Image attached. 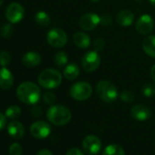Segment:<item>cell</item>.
I'll return each instance as SVG.
<instances>
[{
    "label": "cell",
    "mask_w": 155,
    "mask_h": 155,
    "mask_svg": "<svg viewBox=\"0 0 155 155\" xmlns=\"http://www.w3.org/2000/svg\"><path fill=\"white\" fill-rule=\"evenodd\" d=\"M100 24V16L95 13H86L79 20V25L84 31H92Z\"/></svg>",
    "instance_id": "7c38bea8"
},
{
    "label": "cell",
    "mask_w": 155,
    "mask_h": 155,
    "mask_svg": "<svg viewBox=\"0 0 155 155\" xmlns=\"http://www.w3.org/2000/svg\"><path fill=\"white\" fill-rule=\"evenodd\" d=\"M143 49L147 55L155 58V35H149L143 39Z\"/></svg>",
    "instance_id": "ffe728a7"
},
{
    "label": "cell",
    "mask_w": 155,
    "mask_h": 155,
    "mask_svg": "<svg viewBox=\"0 0 155 155\" xmlns=\"http://www.w3.org/2000/svg\"><path fill=\"white\" fill-rule=\"evenodd\" d=\"M112 23V17L111 15L109 14H104L100 16V24L101 25H104V26H108L110 25H111Z\"/></svg>",
    "instance_id": "1f68e13d"
},
{
    "label": "cell",
    "mask_w": 155,
    "mask_h": 155,
    "mask_svg": "<svg viewBox=\"0 0 155 155\" xmlns=\"http://www.w3.org/2000/svg\"><path fill=\"white\" fill-rule=\"evenodd\" d=\"M13 33H14V28L12 27L11 25H8V24L2 25L0 29V35L4 38H9L13 35Z\"/></svg>",
    "instance_id": "4316f807"
},
{
    "label": "cell",
    "mask_w": 155,
    "mask_h": 155,
    "mask_svg": "<svg viewBox=\"0 0 155 155\" xmlns=\"http://www.w3.org/2000/svg\"><path fill=\"white\" fill-rule=\"evenodd\" d=\"M96 93L101 101L108 104L113 103L119 96L117 87L108 80H100L98 82L96 85Z\"/></svg>",
    "instance_id": "277c9868"
},
{
    "label": "cell",
    "mask_w": 155,
    "mask_h": 155,
    "mask_svg": "<svg viewBox=\"0 0 155 155\" xmlns=\"http://www.w3.org/2000/svg\"><path fill=\"white\" fill-rule=\"evenodd\" d=\"M90 2H92V3H98V2H100V0H90Z\"/></svg>",
    "instance_id": "f35d334b"
},
{
    "label": "cell",
    "mask_w": 155,
    "mask_h": 155,
    "mask_svg": "<svg viewBox=\"0 0 155 155\" xmlns=\"http://www.w3.org/2000/svg\"><path fill=\"white\" fill-rule=\"evenodd\" d=\"M6 125V116L0 112V131H2Z\"/></svg>",
    "instance_id": "e575fe53"
},
{
    "label": "cell",
    "mask_w": 155,
    "mask_h": 155,
    "mask_svg": "<svg viewBox=\"0 0 155 155\" xmlns=\"http://www.w3.org/2000/svg\"><path fill=\"white\" fill-rule=\"evenodd\" d=\"M42 57L40 54L35 51H29L26 53L22 57V64L28 68H34L40 64Z\"/></svg>",
    "instance_id": "5bb4252c"
},
{
    "label": "cell",
    "mask_w": 155,
    "mask_h": 155,
    "mask_svg": "<svg viewBox=\"0 0 155 155\" xmlns=\"http://www.w3.org/2000/svg\"><path fill=\"white\" fill-rule=\"evenodd\" d=\"M51 126L45 121H37L30 126V134L36 139H45L51 134Z\"/></svg>",
    "instance_id": "30bf717a"
},
{
    "label": "cell",
    "mask_w": 155,
    "mask_h": 155,
    "mask_svg": "<svg viewBox=\"0 0 155 155\" xmlns=\"http://www.w3.org/2000/svg\"><path fill=\"white\" fill-rule=\"evenodd\" d=\"M56 99H57L56 95L50 91H48L43 94V101L45 104H47L48 105H53L56 102Z\"/></svg>",
    "instance_id": "f1b7e54d"
},
{
    "label": "cell",
    "mask_w": 155,
    "mask_h": 155,
    "mask_svg": "<svg viewBox=\"0 0 155 155\" xmlns=\"http://www.w3.org/2000/svg\"><path fill=\"white\" fill-rule=\"evenodd\" d=\"M22 153H23V149L19 143H12L10 145L9 155H22Z\"/></svg>",
    "instance_id": "4dcf8cb0"
},
{
    "label": "cell",
    "mask_w": 155,
    "mask_h": 155,
    "mask_svg": "<svg viewBox=\"0 0 155 155\" xmlns=\"http://www.w3.org/2000/svg\"><path fill=\"white\" fill-rule=\"evenodd\" d=\"M38 84L45 89H55L61 84L62 74L54 68H48L42 71L37 77Z\"/></svg>",
    "instance_id": "3957f363"
},
{
    "label": "cell",
    "mask_w": 155,
    "mask_h": 155,
    "mask_svg": "<svg viewBox=\"0 0 155 155\" xmlns=\"http://www.w3.org/2000/svg\"><path fill=\"white\" fill-rule=\"evenodd\" d=\"M11 62V56L8 52L1 51L0 52V65L2 67H6Z\"/></svg>",
    "instance_id": "83f0119b"
},
{
    "label": "cell",
    "mask_w": 155,
    "mask_h": 155,
    "mask_svg": "<svg viewBox=\"0 0 155 155\" xmlns=\"http://www.w3.org/2000/svg\"><path fill=\"white\" fill-rule=\"evenodd\" d=\"M47 41L49 45L55 48H61L66 45L68 42L67 33L58 27L50 29L47 34Z\"/></svg>",
    "instance_id": "8992f818"
},
{
    "label": "cell",
    "mask_w": 155,
    "mask_h": 155,
    "mask_svg": "<svg viewBox=\"0 0 155 155\" xmlns=\"http://www.w3.org/2000/svg\"><path fill=\"white\" fill-rule=\"evenodd\" d=\"M134 18L135 15L132 11L129 9H123L118 13L116 16V21L120 25L127 27L132 25V23L134 22Z\"/></svg>",
    "instance_id": "e0dca14e"
},
{
    "label": "cell",
    "mask_w": 155,
    "mask_h": 155,
    "mask_svg": "<svg viewBox=\"0 0 155 155\" xmlns=\"http://www.w3.org/2000/svg\"><path fill=\"white\" fill-rule=\"evenodd\" d=\"M5 18L11 24L19 23L25 15V9L19 3H11L5 9Z\"/></svg>",
    "instance_id": "ba28073f"
},
{
    "label": "cell",
    "mask_w": 155,
    "mask_h": 155,
    "mask_svg": "<svg viewBox=\"0 0 155 155\" xmlns=\"http://www.w3.org/2000/svg\"><path fill=\"white\" fill-rule=\"evenodd\" d=\"M92 86L87 82H78L71 85L69 89V95L77 101L88 100L92 94Z\"/></svg>",
    "instance_id": "5b68a950"
},
{
    "label": "cell",
    "mask_w": 155,
    "mask_h": 155,
    "mask_svg": "<svg viewBox=\"0 0 155 155\" xmlns=\"http://www.w3.org/2000/svg\"><path fill=\"white\" fill-rule=\"evenodd\" d=\"M100 63H101L100 56L99 53L94 50L85 53L81 59V66L86 73L95 72L100 67Z\"/></svg>",
    "instance_id": "52a82bcc"
},
{
    "label": "cell",
    "mask_w": 155,
    "mask_h": 155,
    "mask_svg": "<svg viewBox=\"0 0 155 155\" xmlns=\"http://www.w3.org/2000/svg\"><path fill=\"white\" fill-rule=\"evenodd\" d=\"M35 21L41 26H48L50 25V16L45 11H39L35 15Z\"/></svg>",
    "instance_id": "7402d4cb"
},
{
    "label": "cell",
    "mask_w": 155,
    "mask_h": 155,
    "mask_svg": "<svg viewBox=\"0 0 155 155\" xmlns=\"http://www.w3.org/2000/svg\"><path fill=\"white\" fill-rule=\"evenodd\" d=\"M69 62V56L68 54L64 51H58L54 55V64L58 67L62 68L67 65Z\"/></svg>",
    "instance_id": "44dd1931"
},
{
    "label": "cell",
    "mask_w": 155,
    "mask_h": 155,
    "mask_svg": "<svg viewBox=\"0 0 155 155\" xmlns=\"http://www.w3.org/2000/svg\"><path fill=\"white\" fill-rule=\"evenodd\" d=\"M47 118L56 126H63L71 120V112L62 104L51 105L47 111Z\"/></svg>",
    "instance_id": "7a4b0ae2"
},
{
    "label": "cell",
    "mask_w": 155,
    "mask_h": 155,
    "mask_svg": "<svg viewBox=\"0 0 155 155\" xmlns=\"http://www.w3.org/2000/svg\"><path fill=\"white\" fill-rule=\"evenodd\" d=\"M7 133L13 139L18 140L25 135V127L18 121H11L7 125Z\"/></svg>",
    "instance_id": "9a60e30c"
},
{
    "label": "cell",
    "mask_w": 155,
    "mask_h": 155,
    "mask_svg": "<svg viewBox=\"0 0 155 155\" xmlns=\"http://www.w3.org/2000/svg\"><path fill=\"white\" fill-rule=\"evenodd\" d=\"M66 155H84V153L81 152L80 149L77 148V147H74V148H70L68 152Z\"/></svg>",
    "instance_id": "836d02e7"
},
{
    "label": "cell",
    "mask_w": 155,
    "mask_h": 155,
    "mask_svg": "<svg viewBox=\"0 0 155 155\" xmlns=\"http://www.w3.org/2000/svg\"><path fill=\"white\" fill-rule=\"evenodd\" d=\"M31 114L34 117L38 118L42 115V108L40 106H34L31 110Z\"/></svg>",
    "instance_id": "d6a6232c"
},
{
    "label": "cell",
    "mask_w": 155,
    "mask_h": 155,
    "mask_svg": "<svg viewBox=\"0 0 155 155\" xmlns=\"http://www.w3.org/2000/svg\"><path fill=\"white\" fill-rule=\"evenodd\" d=\"M120 99L123 103L130 104V103H132L135 100V95H134V94L132 92H131L129 90H125L120 94Z\"/></svg>",
    "instance_id": "484cf974"
},
{
    "label": "cell",
    "mask_w": 155,
    "mask_h": 155,
    "mask_svg": "<svg viewBox=\"0 0 155 155\" xmlns=\"http://www.w3.org/2000/svg\"><path fill=\"white\" fill-rule=\"evenodd\" d=\"M150 74H151V77H152L153 81L155 83V64L152 66L151 71H150Z\"/></svg>",
    "instance_id": "8d00e7d4"
},
{
    "label": "cell",
    "mask_w": 155,
    "mask_h": 155,
    "mask_svg": "<svg viewBox=\"0 0 155 155\" xmlns=\"http://www.w3.org/2000/svg\"><path fill=\"white\" fill-rule=\"evenodd\" d=\"M14 84V75L6 67L0 68V88L8 90Z\"/></svg>",
    "instance_id": "2e32d148"
},
{
    "label": "cell",
    "mask_w": 155,
    "mask_h": 155,
    "mask_svg": "<svg viewBox=\"0 0 155 155\" xmlns=\"http://www.w3.org/2000/svg\"><path fill=\"white\" fill-rule=\"evenodd\" d=\"M73 42L76 46H78L79 48H81V49L88 48L91 44L90 35L81 31L77 32L73 35Z\"/></svg>",
    "instance_id": "ac0fdd59"
},
{
    "label": "cell",
    "mask_w": 155,
    "mask_h": 155,
    "mask_svg": "<svg viewBox=\"0 0 155 155\" xmlns=\"http://www.w3.org/2000/svg\"><path fill=\"white\" fill-rule=\"evenodd\" d=\"M102 155H125V151L119 144H110L105 147Z\"/></svg>",
    "instance_id": "603a6c76"
},
{
    "label": "cell",
    "mask_w": 155,
    "mask_h": 155,
    "mask_svg": "<svg viewBox=\"0 0 155 155\" xmlns=\"http://www.w3.org/2000/svg\"><path fill=\"white\" fill-rule=\"evenodd\" d=\"M3 2H4V0H0V5H1L2 4H3Z\"/></svg>",
    "instance_id": "ab89813d"
},
{
    "label": "cell",
    "mask_w": 155,
    "mask_h": 155,
    "mask_svg": "<svg viewBox=\"0 0 155 155\" xmlns=\"http://www.w3.org/2000/svg\"><path fill=\"white\" fill-rule=\"evenodd\" d=\"M82 148L87 154L96 155L100 152L102 148V143L96 135H87L83 139Z\"/></svg>",
    "instance_id": "9c48e42d"
},
{
    "label": "cell",
    "mask_w": 155,
    "mask_h": 155,
    "mask_svg": "<svg viewBox=\"0 0 155 155\" xmlns=\"http://www.w3.org/2000/svg\"><path fill=\"white\" fill-rule=\"evenodd\" d=\"M93 48H94V51L96 52H100L102 51L104 48H105V40L101 37H99V38H96L93 42Z\"/></svg>",
    "instance_id": "f546056e"
},
{
    "label": "cell",
    "mask_w": 155,
    "mask_h": 155,
    "mask_svg": "<svg viewBox=\"0 0 155 155\" xmlns=\"http://www.w3.org/2000/svg\"><path fill=\"white\" fill-rule=\"evenodd\" d=\"M137 32L142 35H147L151 34L154 27V20L149 14H143L141 15L135 25Z\"/></svg>",
    "instance_id": "8fae6325"
},
{
    "label": "cell",
    "mask_w": 155,
    "mask_h": 155,
    "mask_svg": "<svg viewBox=\"0 0 155 155\" xmlns=\"http://www.w3.org/2000/svg\"><path fill=\"white\" fill-rule=\"evenodd\" d=\"M131 115L136 121L145 122L152 117L153 112L151 108L144 104H136L131 109Z\"/></svg>",
    "instance_id": "4fadbf2b"
},
{
    "label": "cell",
    "mask_w": 155,
    "mask_h": 155,
    "mask_svg": "<svg viewBox=\"0 0 155 155\" xmlns=\"http://www.w3.org/2000/svg\"><path fill=\"white\" fill-rule=\"evenodd\" d=\"M149 1H150V3H151L153 5H154L155 6V0H149Z\"/></svg>",
    "instance_id": "74e56055"
},
{
    "label": "cell",
    "mask_w": 155,
    "mask_h": 155,
    "mask_svg": "<svg viewBox=\"0 0 155 155\" xmlns=\"http://www.w3.org/2000/svg\"><path fill=\"white\" fill-rule=\"evenodd\" d=\"M36 155H54L52 153V152H50L49 150H47V149H42L40 151H38Z\"/></svg>",
    "instance_id": "d590c367"
},
{
    "label": "cell",
    "mask_w": 155,
    "mask_h": 155,
    "mask_svg": "<svg viewBox=\"0 0 155 155\" xmlns=\"http://www.w3.org/2000/svg\"><path fill=\"white\" fill-rule=\"evenodd\" d=\"M142 94L144 97L151 98L155 96V85L153 84H145L142 87Z\"/></svg>",
    "instance_id": "d4e9b609"
},
{
    "label": "cell",
    "mask_w": 155,
    "mask_h": 155,
    "mask_svg": "<svg viewBox=\"0 0 155 155\" xmlns=\"http://www.w3.org/2000/svg\"><path fill=\"white\" fill-rule=\"evenodd\" d=\"M79 74H80V68L75 63H70L67 64L63 70V75L69 81L76 80L79 77Z\"/></svg>",
    "instance_id": "d6986e66"
},
{
    "label": "cell",
    "mask_w": 155,
    "mask_h": 155,
    "mask_svg": "<svg viewBox=\"0 0 155 155\" xmlns=\"http://www.w3.org/2000/svg\"><path fill=\"white\" fill-rule=\"evenodd\" d=\"M21 114V109L19 106L17 105H11L9 106L5 113V115L6 116V118L10 119V120H16V118H18Z\"/></svg>",
    "instance_id": "cb8c5ba5"
},
{
    "label": "cell",
    "mask_w": 155,
    "mask_h": 155,
    "mask_svg": "<svg viewBox=\"0 0 155 155\" xmlns=\"http://www.w3.org/2000/svg\"><path fill=\"white\" fill-rule=\"evenodd\" d=\"M16 96L23 104L35 105L41 98V91L35 83L24 82L16 89Z\"/></svg>",
    "instance_id": "6da1fadb"
}]
</instances>
